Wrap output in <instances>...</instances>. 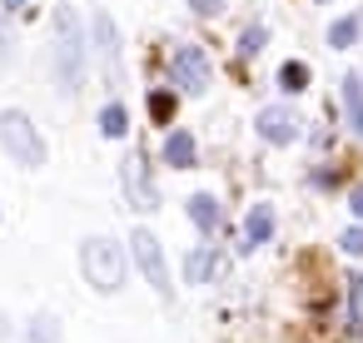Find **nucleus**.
I'll return each mask as SVG.
<instances>
[{"mask_svg": "<svg viewBox=\"0 0 363 343\" xmlns=\"http://www.w3.org/2000/svg\"><path fill=\"white\" fill-rule=\"evenodd\" d=\"M50 26H55L50 75H55L60 95H75V90H80V80H85V26H80V16H75L70 6H60V11L50 16Z\"/></svg>", "mask_w": 363, "mask_h": 343, "instance_id": "nucleus-1", "label": "nucleus"}, {"mask_svg": "<svg viewBox=\"0 0 363 343\" xmlns=\"http://www.w3.org/2000/svg\"><path fill=\"white\" fill-rule=\"evenodd\" d=\"M80 274H85V283L95 293H120L125 279H130V259H125V249L115 239L95 234V239L80 244Z\"/></svg>", "mask_w": 363, "mask_h": 343, "instance_id": "nucleus-2", "label": "nucleus"}, {"mask_svg": "<svg viewBox=\"0 0 363 343\" xmlns=\"http://www.w3.org/2000/svg\"><path fill=\"white\" fill-rule=\"evenodd\" d=\"M0 150H6L21 169H40L45 164V140H40V130L30 125L26 110H6V115H0Z\"/></svg>", "mask_w": 363, "mask_h": 343, "instance_id": "nucleus-3", "label": "nucleus"}, {"mask_svg": "<svg viewBox=\"0 0 363 343\" xmlns=\"http://www.w3.org/2000/svg\"><path fill=\"white\" fill-rule=\"evenodd\" d=\"M169 75H174V85H179V90L204 95V90H209V80H214V65H209V55H204L199 45H179V50L169 55Z\"/></svg>", "mask_w": 363, "mask_h": 343, "instance_id": "nucleus-4", "label": "nucleus"}, {"mask_svg": "<svg viewBox=\"0 0 363 343\" xmlns=\"http://www.w3.org/2000/svg\"><path fill=\"white\" fill-rule=\"evenodd\" d=\"M130 254H135V264L145 269L150 288H155V293H169V264H164V249H160V239H155L150 229H135V234H130Z\"/></svg>", "mask_w": 363, "mask_h": 343, "instance_id": "nucleus-5", "label": "nucleus"}, {"mask_svg": "<svg viewBox=\"0 0 363 343\" xmlns=\"http://www.w3.org/2000/svg\"><path fill=\"white\" fill-rule=\"evenodd\" d=\"M298 135H303V120H298L289 105L259 110V140H269V145H294Z\"/></svg>", "mask_w": 363, "mask_h": 343, "instance_id": "nucleus-6", "label": "nucleus"}, {"mask_svg": "<svg viewBox=\"0 0 363 343\" xmlns=\"http://www.w3.org/2000/svg\"><path fill=\"white\" fill-rule=\"evenodd\" d=\"M95 55H100V65H105V80L120 85V80H125V70H120V30H115L110 16H95Z\"/></svg>", "mask_w": 363, "mask_h": 343, "instance_id": "nucleus-7", "label": "nucleus"}, {"mask_svg": "<svg viewBox=\"0 0 363 343\" xmlns=\"http://www.w3.org/2000/svg\"><path fill=\"white\" fill-rule=\"evenodd\" d=\"M120 174H125V189H130V204H135V209H155V204H160V194H155L150 169H145V159H140V154H130Z\"/></svg>", "mask_w": 363, "mask_h": 343, "instance_id": "nucleus-8", "label": "nucleus"}, {"mask_svg": "<svg viewBox=\"0 0 363 343\" xmlns=\"http://www.w3.org/2000/svg\"><path fill=\"white\" fill-rule=\"evenodd\" d=\"M194 154H199V145H194L189 130H169V135H164V164H174V169H194Z\"/></svg>", "mask_w": 363, "mask_h": 343, "instance_id": "nucleus-9", "label": "nucleus"}, {"mask_svg": "<svg viewBox=\"0 0 363 343\" xmlns=\"http://www.w3.org/2000/svg\"><path fill=\"white\" fill-rule=\"evenodd\" d=\"M269 234H274V209H269V204H254L249 219H244V244H239V249L249 254V249L269 244Z\"/></svg>", "mask_w": 363, "mask_h": 343, "instance_id": "nucleus-10", "label": "nucleus"}, {"mask_svg": "<svg viewBox=\"0 0 363 343\" xmlns=\"http://www.w3.org/2000/svg\"><path fill=\"white\" fill-rule=\"evenodd\" d=\"M189 219H194V229H199L204 239H214V234H219V224H224V214H219V199H209V194H194V199H189Z\"/></svg>", "mask_w": 363, "mask_h": 343, "instance_id": "nucleus-11", "label": "nucleus"}, {"mask_svg": "<svg viewBox=\"0 0 363 343\" xmlns=\"http://www.w3.org/2000/svg\"><path fill=\"white\" fill-rule=\"evenodd\" d=\"M343 110H348L353 135H363V80L358 75H343Z\"/></svg>", "mask_w": 363, "mask_h": 343, "instance_id": "nucleus-12", "label": "nucleus"}, {"mask_svg": "<svg viewBox=\"0 0 363 343\" xmlns=\"http://www.w3.org/2000/svg\"><path fill=\"white\" fill-rule=\"evenodd\" d=\"M100 135L105 140H125L130 135V110L125 105H105L100 110Z\"/></svg>", "mask_w": 363, "mask_h": 343, "instance_id": "nucleus-13", "label": "nucleus"}, {"mask_svg": "<svg viewBox=\"0 0 363 343\" xmlns=\"http://www.w3.org/2000/svg\"><path fill=\"white\" fill-rule=\"evenodd\" d=\"M219 274V254L204 244V249H194L189 254V283H204V279H214Z\"/></svg>", "mask_w": 363, "mask_h": 343, "instance_id": "nucleus-14", "label": "nucleus"}, {"mask_svg": "<svg viewBox=\"0 0 363 343\" xmlns=\"http://www.w3.org/2000/svg\"><path fill=\"white\" fill-rule=\"evenodd\" d=\"M353 40H358V16H343V21L328 26V45H333V50H348Z\"/></svg>", "mask_w": 363, "mask_h": 343, "instance_id": "nucleus-15", "label": "nucleus"}, {"mask_svg": "<svg viewBox=\"0 0 363 343\" xmlns=\"http://www.w3.org/2000/svg\"><path fill=\"white\" fill-rule=\"evenodd\" d=\"M30 343H60V318L55 313H35L30 318Z\"/></svg>", "mask_w": 363, "mask_h": 343, "instance_id": "nucleus-16", "label": "nucleus"}, {"mask_svg": "<svg viewBox=\"0 0 363 343\" xmlns=\"http://www.w3.org/2000/svg\"><path fill=\"white\" fill-rule=\"evenodd\" d=\"M279 85H284L289 95H298V90H308V65H303V60H289V65L279 70Z\"/></svg>", "mask_w": 363, "mask_h": 343, "instance_id": "nucleus-17", "label": "nucleus"}, {"mask_svg": "<svg viewBox=\"0 0 363 343\" xmlns=\"http://www.w3.org/2000/svg\"><path fill=\"white\" fill-rule=\"evenodd\" d=\"M264 35H269L264 26H249V30L239 35V55H259V50H264Z\"/></svg>", "mask_w": 363, "mask_h": 343, "instance_id": "nucleus-18", "label": "nucleus"}, {"mask_svg": "<svg viewBox=\"0 0 363 343\" xmlns=\"http://www.w3.org/2000/svg\"><path fill=\"white\" fill-rule=\"evenodd\" d=\"M150 115H155L160 125H169V120H174V100H169L164 90H155V95H150Z\"/></svg>", "mask_w": 363, "mask_h": 343, "instance_id": "nucleus-19", "label": "nucleus"}, {"mask_svg": "<svg viewBox=\"0 0 363 343\" xmlns=\"http://www.w3.org/2000/svg\"><path fill=\"white\" fill-rule=\"evenodd\" d=\"M338 244H343V254H353V259H358V254H363V224H353Z\"/></svg>", "mask_w": 363, "mask_h": 343, "instance_id": "nucleus-20", "label": "nucleus"}, {"mask_svg": "<svg viewBox=\"0 0 363 343\" xmlns=\"http://www.w3.org/2000/svg\"><path fill=\"white\" fill-rule=\"evenodd\" d=\"M189 11H194V16H219L224 0H189Z\"/></svg>", "mask_w": 363, "mask_h": 343, "instance_id": "nucleus-21", "label": "nucleus"}, {"mask_svg": "<svg viewBox=\"0 0 363 343\" xmlns=\"http://www.w3.org/2000/svg\"><path fill=\"white\" fill-rule=\"evenodd\" d=\"M348 209H353V214L363 219V189H353V194H348Z\"/></svg>", "mask_w": 363, "mask_h": 343, "instance_id": "nucleus-22", "label": "nucleus"}, {"mask_svg": "<svg viewBox=\"0 0 363 343\" xmlns=\"http://www.w3.org/2000/svg\"><path fill=\"white\" fill-rule=\"evenodd\" d=\"M6 11H26V0H6Z\"/></svg>", "mask_w": 363, "mask_h": 343, "instance_id": "nucleus-23", "label": "nucleus"}]
</instances>
